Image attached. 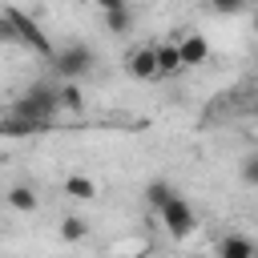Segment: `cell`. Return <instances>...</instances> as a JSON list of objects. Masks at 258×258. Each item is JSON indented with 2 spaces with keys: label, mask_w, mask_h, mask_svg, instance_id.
I'll return each instance as SVG.
<instances>
[{
  "label": "cell",
  "mask_w": 258,
  "mask_h": 258,
  "mask_svg": "<svg viewBox=\"0 0 258 258\" xmlns=\"http://www.w3.org/2000/svg\"><path fill=\"white\" fill-rule=\"evenodd\" d=\"M93 64H97V56H93V48L81 44V40H73V44H64V48L52 52V73H56L60 81H77V77H85Z\"/></svg>",
  "instance_id": "3"
},
{
  "label": "cell",
  "mask_w": 258,
  "mask_h": 258,
  "mask_svg": "<svg viewBox=\"0 0 258 258\" xmlns=\"http://www.w3.org/2000/svg\"><path fill=\"white\" fill-rule=\"evenodd\" d=\"M153 52H157V81H161V77H177V73H185L177 36H173V40H153Z\"/></svg>",
  "instance_id": "6"
},
{
  "label": "cell",
  "mask_w": 258,
  "mask_h": 258,
  "mask_svg": "<svg viewBox=\"0 0 258 258\" xmlns=\"http://www.w3.org/2000/svg\"><path fill=\"white\" fill-rule=\"evenodd\" d=\"M56 101H60V109H69V113H81V109H85V93H81L77 81H56Z\"/></svg>",
  "instance_id": "12"
},
{
  "label": "cell",
  "mask_w": 258,
  "mask_h": 258,
  "mask_svg": "<svg viewBox=\"0 0 258 258\" xmlns=\"http://www.w3.org/2000/svg\"><path fill=\"white\" fill-rule=\"evenodd\" d=\"M0 44H20V36H16V24L0 12Z\"/></svg>",
  "instance_id": "18"
},
{
  "label": "cell",
  "mask_w": 258,
  "mask_h": 258,
  "mask_svg": "<svg viewBox=\"0 0 258 258\" xmlns=\"http://www.w3.org/2000/svg\"><path fill=\"white\" fill-rule=\"evenodd\" d=\"M125 4H129V0H97L101 12H109V8H125Z\"/></svg>",
  "instance_id": "19"
},
{
  "label": "cell",
  "mask_w": 258,
  "mask_h": 258,
  "mask_svg": "<svg viewBox=\"0 0 258 258\" xmlns=\"http://www.w3.org/2000/svg\"><path fill=\"white\" fill-rule=\"evenodd\" d=\"M89 238V222L81 214H64L60 218V242H85Z\"/></svg>",
  "instance_id": "15"
},
{
  "label": "cell",
  "mask_w": 258,
  "mask_h": 258,
  "mask_svg": "<svg viewBox=\"0 0 258 258\" xmlns=\"http://www.w3.org/2000/svg\"><path fill=\"white\" fill-rule=\"evenodd\" d=\"M218 254L222 258H254L258 254V242L246 238V234H222L218 238Z\"/></svg>",
  "instance_id": "11"
},
{
  "label": "cell",
  "mask_w": 258,
  "mask_h": 258,
  "mask_svg": "<svg viewBox=\"0 0 258 258\" xmlns=\"http://www.w3.org/2000/svg\"><path fill=\"white\" fill-rule=\"evenodd\" d=\"M4 206L16 210V214H36V210H40V194H36L28 181H16V185L4 189Z\"/></svg>",
  "instance_id": "9"
},
{
  "label": "cell",
  "mask_w": 258,
  "mask_h": 258,
  "mask_svg": "<svg viewBox=\"0 0 258 258\" xmlns=\"http://www.w3.org/2000/svg\"><path fill=\"white\" fill-rule=\"evenodd\" d=\"M48 125H40V121H32V117H24V113H8V117H0V137H36V133H44Z\"/></svg>",
  "instance_id": "10"
},
{
  "label": "cell",
  "mask_w": 258,
  "mask_h": 258,
  "mask_svg": "<svg viewBox=\"0 0 258 258\" xmlns=\"http://www.w3.org/2000/svg\"><path fill=\"white\" fill-rule=\"evenodd\" d=\"M238 177H242L246 185H258V153L242 157V165H238Z\"/></svg>",
  "instance_id": "16"
},
{
  "label": "cell",
  "mask_w": 258,
  "mask_h": 258,
  "mask_svg": "<svg viewBox=\"0 0 258 258\" xmlns=\"http://www.w3.org/2000/svg\"><path fill=\"white\" fill-rule=\"evenodd\" d=\"M250 28H254V32H258V8H254V16H250Z\"/></svg>",
  "instance_id": "20"
},
{
  "label": "cell",
  "mask_w": 258,
  "mask_h": 258,
  "mask_svg": "<svg viewBox=\"0 0 258 258\" xmlns=\"http://www.w3.org/2000/svg\"><path fill=\"white\" fill-rule=\"evenodd\" d=\"M157 218H161L165 234H169V238H177V242H181V238H189V234L198 230V214H194V206H189L181 194H173V198L157 210Z\"/></svg>",
  "instance_id": "4"
},
{
  "label": "cell",
  "mask_w": 258,
  "mask_h": 258,
  "mask_svg": "<svg viewBox=\"0 0 258 258\" xmlns=\"http://www.w3.org/2000/svg\"><path fill=\"white\" fill-rule=\"evenodd\" d=\"M60 194L73 198V202H97V198H101V185H97V177H89V173H64Z\"/></svg>",
  "instance_id": "8"
},
{
  "label": "cell",
  "mask_w": 258,
  "mask_h": 258,
  "mask_svg": "<svg viewBox=\"0 0 258 258\" xmlns=\"http://www.w3.org/2000/svg\"><path fill=\"white\" fill-rule=\"evenodd\" d=\"M125 73L133 81H157V52H153V44H133L125 52Z\"/></svg>",
  "instance_id": "5"
},
{
  "label": "cell",
  "mask_w": 258,
  "mask_h": 258,
  "mask_svg": "<svg viewBox=\"0 0 258 258\" xmlns=\"http://www.w3.org/2000/svg\"><path fill=\"white\" fill-rule=\"evenodd\" d=\"M0 12H4V16L12 20V24H16V36H20V44H24V48H32V52H36V56H44V60H52L56 44H52V40L44 36V28H40V24H36V20H32V16L24 12V8L8 4V8H0Z\"/></svg>",
  "instance_id": "2"
},
{
  "label": "cell",
  "mask_w": 258,
  "mask_h": 258,
  "mask_svg": "<svg viewBox=\"0 0 258 258\" xmlns=\"http://www.w3.org/2000/svg\"><path fill=\"white\" fill-rule=\"evenodd\" d=\"M105 32H113V36L133 32V8H129V4H125V8H109V12H105Z\"/></svg>",
  "instance_id": "13"
},
{
  "label": "cell",
  "mask_w": 258,
  "mask_h": 258,
  "mask_svg": "<svg viewBox=\"0 0 258 258\" xmlns=\"http://www.w3.org/2000/svg\"><path fill=\"white\" fill-rule=\"evenodd\" d=\"M250 0H210V8L218 12V16H234V12H242Z\"/></svg>",
  "instance_id": "17"
},
{
  "label": "cell",
  "mask_w": 258,
  "mask_h": 258,
  "mask_svg": "<svg viewBox=\"0 0 258 258\" xmlns=\"http://www.w3.org/2000/svg\"><path fill=\"white\" fill-rule=\"evenodd\" d=\"M177 48H181V60L185 69H198L210 60V40L202 32H177Z\"/></svg>",
  "instance_id": "7"
},
{
  "label": "cell",
  "mask_w": 258,
  "mask_h": 258,
  "mask_svg": "<svg viewBox=\"0 0 258 258\" xmlns=\"http://www.w3.org/2000/svg\"><path fill=\"white\" fill-rule=\"evenodd\" d=\"M12 113H24V117H32V121H40V125H52V117L60 113L56 85H48V81H36V85H28V89L16 97Z\"/></svg>",
  "instance_id": "1"
},
{
  "label": "cell",
  "mask_w": 258,
  "mask_h": 258,
  "mask_svg": "<svg viewBox=\"0 0 258 258\" xmlns=\"http://www.w3.org/2000/svg\"><path fill=\"white\" fill-rule=\"evenodd\" d=\"M173 194H177V189H173L169 181H161V177H153V181L145 185V206H149V210L157 214V210H161V206H165V202H169Z\"/></svg>",
  "instance_id": "14"
}]
</instances>
